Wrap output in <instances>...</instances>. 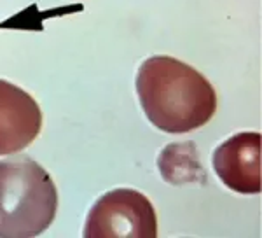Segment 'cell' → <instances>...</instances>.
I'll return each instance as SVG.
<instances>
[{
    "mask_svg": "<svg viewBox=\"0 0 262 238\" xmlns=\"http://www.w3.org/2000/svg\"><path fill=\"white\" fill-rule=\"evenodd\" d=\"M137 93L149 121L166 133L205 126L217 110V93L210 81L171 56H152L142 63Z\"/></svg>",
    "mask_w": 262,
    "mask_h": 238,
    "instance_id": "cell-1",
    "label": "cell"
},
{
    "mask_svg": "<svg viewBox=\"0 0 262 238\" xmlns=\"http://www.w3.org/2000/svg\"><path fill=\"white\" fill-rule=\"evenodd\" d=\"M56 186L37 161H0V238L40 235L56 217Z\"/></svg>",
    "mask_w": 262,
    "mask_h": 238,
    "instance_id": "cell-2",
    "label": "cell"
},
{
    "mask_svg": "<svg viewBox=\"0 0 262 238\" xmlns=\"http://www.w3.org/2000/svg\"><path fill=\"white\" fill-rule=\"evenodd\" d=\"M158 217L145 194L121 188L108 191L91 207L84 238H156Z\"/></svg>",
    "mask_w": 262,
    "mask_h": 238,
    "instance_id": "cell-3",
    "label": "cell"
},
{
    "mask_svg": "<svg viewBox=\"0 0 262 238\" xmlns=\"http://www.w3.org/2000/svg\"><path fill=\"white\" fill-rule=\"evenodd\" d=\"M260 133L257 131H243L215 149V173L229 189L242 194L260 193Z\"/></svg>",
    "mask_w": 262,
    "mask_h": 238,
    "instance_id": "cell-4",
    "label": "cell"
},
{
    "mask_svg": "<svg viewBox=\"0 0 262 238\" xmlns=\"http://www.w3.org/2000/svg\"><path fill=\"white\" fill-rule=\"evenodd\" d=\"M42 128V112L32 95L0 79V156L28 147Z\"/></svg>",
    "mask_w": 262,
    "mask_h": 238,
    "instance_id": "cell-5",
    "label": "cell"
}]
</instances>
